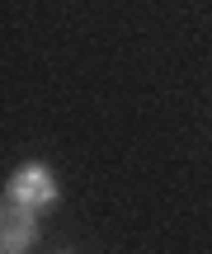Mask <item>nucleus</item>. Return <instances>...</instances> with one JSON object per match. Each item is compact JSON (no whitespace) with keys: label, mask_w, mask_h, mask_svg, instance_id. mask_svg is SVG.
<instances>
[{"label":"nucleus","mask_w":212,"mask_h":254,"mask_svg":"<svg viewBox=\"0 0 212 254\" xmlns=\"http://www.w3.org/2000/svg\"><path fill=\"white\" fill-rule=\"evenodd\" d=\"M28 240H33V207L5 202V217H0V250L5 254H24Z\"/></svg>","instance_id":"obj_2"},{"label":"nucleus","mask_w":212,"mask_h":254,"mask_svg":"<svg viewBox=\"0 0 212 254\" xmlns=\"http://www.w3.org/2000/svg\"><path fill=\"white\" fill-rule=\"evenodd\" d=\"M9 202H24V207H47L57 202V184H52V170L47 165H24V170L9 179Z\"/></svg>","instance_id":"obj_1"}]
</instances>
